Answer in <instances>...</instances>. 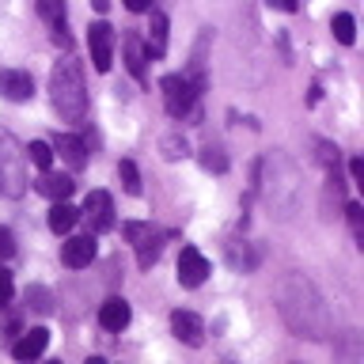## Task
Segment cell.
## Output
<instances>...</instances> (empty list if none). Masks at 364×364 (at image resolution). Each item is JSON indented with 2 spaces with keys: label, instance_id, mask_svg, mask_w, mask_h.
Returning a JSON list of instances; mask_svg holds the SVG:
<instances>
[{
  "label": "cell",
  "instance_id": "cell-16",
  "mask_svg": "<svg viewBox=\"0 0 364 364\" xmlns=\"http://www.w3.org/2000/svg\"><path fill=\"white\" fill-rule=\"evenodd\" d=\"M122 50H125V68L133 73V80H144V68H148V50H144V38H141V34H125Z\"/></svg>",
  "mask_w": 364,
  "mask_h": 364
},
{
  "label": "cell",
  "instance_id": "cell-6",
  "mask_svg": "<svg viewBox=\"0 0 364 364\" xmlns=\"http://www.w3.org/2000/svg\"><path fill=\"white\" fill-rule=\"evenodd\" d=\"M87 50H91V65H95V73H110L114 65V27L110 23H91L87 31Z\"/></svg>",
  "mask_w": 364,
  "mask_h": 364
},
{
  "label": "cell",
  "instance_id": "cell-30",
  "mask_svg": "<svg viewBox=\"0 0 364 364\" xmlns=\"http://www.w3.org/2000/svg\"><path fill=\"white\" fill-rule=\"evenodd\" d=\"M349 171H353V178H357V182H364V159L360 156L349 159Z\"/></svg>",
  "mask_w": 364,
  "mask_h": 364
},
{
  "label": "cell",
  "instance_id": "cell-8",
  "mask_svg": "<svg viewBox=\"0 0 364 364\" xmlns=\"http://www.w3.org/2000/svg\"><path fill=\"white\" fill-rule=\"evenodd\" d=\"M205 277H209V258H205L198 247H182V255H178V284L182 289H198Z\"/></svg>",
  "mask_w": 364,
  "mask_h": 364
},
{
  "label": "cell",
  "instance_id": "cell-7",
  "mask_svg": "<svg viewBox=\"0 0 364 364\" xmlns=\"http://www.w3.org/2000/svg\"><path fill=\"white\" fill-rule=\"evenodd\" d=\"M80 216L91 224V232H95V235L99 232H110V228H114V198H110L107 190H91Z\"/></svg>",
  "mask_w": 364,
  "mask_h": 364
},
{
  "label": "cell",
  "instance_id": "cell-9",
  "mask_svg": "<svg viewBox=\"0 0 364 364\" xmlns=\"http://www.w3.org/2000/svg\"><path fill=\"white\" fill-rule=\"evenodd\" d=\"M46 346H50V330L34 326V330H27V334L16 341V346H11V357H16L19 364H31V360H38L46 353Z\"/></svg>",
  "mask_w": 364,
  "mask_h": 364
},
{
  "label": "cell",
  "instance_id": "cell-5",
  "mask_svg": "<svg viewBox=\"0 0 364 364\" xmlns=\"http://www.w3.org/2000/svg\"><path fill=\"white\" fill-rule=\"evenodd\" d=\"M159 87H164V107H167L171 118H190L193 107H198V91H193L190 80L171 73V76L159 80Z\"/></svg>",
  "mask_w": 364,
  "mask_h": 364
},
{
  "label": "cell",
  "instance_id": "cell-17",
  "mask_svg": "<svg viewBox=\"0 0 364 364\" xmlns=\"http://www.w3.org/2000/svg\"><path fill=\"white\" fill-rule=\"evenodd\" d=\"M144 50H148V57H164V53H167V16H164V11H152Z\"/></svg>",
  "mask_w": 364,
  "mask_h": 364
},
{
  "label": "cell",
  "instance_id": "cell-20",
  "mask_svg": "<svg viewBox=\"0 0 364 364\" xmlns=\"http://www.w3.org/2000/svg\"><path fill=\"white\" fill-rule=\"evenodd\" d=\"M330 31H334V38H338L341 46H353V42H357V23H353L349 11H338V16L330 19Z\"/></svg>",
  "mask_w": 364,
  "mask_h": 364
},
{
  "label": "cell",
  "instance_id": "cell-21",
  "mask_svg": "<svg viewBox=\"0 0 364 364\" xmlns=\"http://www.w3.org/2000/svg\"><path fill=\"white\" fill-rule=\"evenodd\" d=\"M23 156H31V164L38 171H50L53 167V148L46 141H31V148H23Z\"/></svg>",
  "mask_w": 364,
  "mask_h": 364
},
{
  "label": "cell",
  "instance_id": "cell-1",
  "mask_svg": "<svg viewBox=\"0 0 364 364\" xmlns=\"http://www.w3.org/2000/svg\"><path fill=\"white\" fill-rule=\"evenodd\" d=\"M277 311L289 323V330L296 338H311L323 341L330 334V311L323 304V296L304 273H289L277 284Z\"/></svg>",
  "mask_w": 364,
  "mask_h": 364
},
{
  "label": "cell",
  "instance_id": "cell-27",
  "mask_svg": "<svg viewBox=\"0 0 364 364\" xmlns=\"http://www.w3.org/2000/svg\"><path fill=\"white\" fill-rule=\"evenodd\" d=\"M164 156H167V159L186 156V141H178V136H164Z\"/></svg>",
  "mask_w": 364,
  "mask_h": 364
},
{
  "label": "cell",
  "instance_id": "cell-3",
  "mask_svg": "<svg viewBox=\"0 0 364 364\" xmlns=\"http://www.w3.org/2000/svg\"><path fill=\"white\" fill-rule=\"evenodd\" d=\"M27 186V171H23V148L8 129H0V190L8 198H19Z\"/></svg>",
  "mask_w": 364,
  "mask_h": 364
},
{
  "label": "cell",
  "instance_id": "cell-10",
  "mask_svg": "<svg viewBox=\"0 0 364 364\" xmlns=\"http://www.w3.org/2000/svg\"><path fill=\"white\" fill-rule=\"evenodd\" d=\"M0 95L11 99V102H27L34 95L31 73H23V68H4V73H0Z\"/></svg>",
  "mask_w": 364,
  "mask_h": 364
},
{
  "label": "cell",
  "instance_id": "cell-14",
  "mask_svg": "<svg viewBox=\"0 0 364 364\" xmlns=\"http://www.w3.org/2000/svg\"><path fill=\"white\" fill-rule=\"evenodd\" d=\"M53 152L65 159L73 171H84L87 167V144L80 141V136H73V133H65V136H57V144H53Z\"/></svg>",
  "mask_w": 364,
  "mask_h": 364
},
{
  "label": "cell",
  "instance_id": "cell-29",
  "mask_svg": "<svg viewBox=\"0 0 364 364\" xmlns=\"http://www.w3.org/2000/svg\"><path fill=\"white\" fill-rule=\"evenodd\" d=\"M346 213H349V224H353V232H357V235H360V232H364V216H360V205H357V201H353V205H349V209H346Z\"/></svg>",
  "mask_w": 364,
  "mask_h": 364
},
{
  "label": "cell",
  "instance_id": "cell-25",
  "mask_svg": "<svg viewBox=\"0 0 364 364\" xmlns=\"http://www.w3.org/2000/svg\"><path fill=\"white\" fill-rule=\"evenodd\" d=\"M27 304L34 307V311H42V315H50V311H53V300H50V292H46L42 284H34V289H27Z\"/></svg>",
  "mask_w": 364,
  "mask_h": 364
},
{
  "label": "cell",
  "instance_id": "cell-4",
  "mask_svg": "<svg viewBox=\"0 0 364 364\" xmlns=\"http://www.w3.org/2000/svg\"><path fill=\"white\" fill-rule=\"evenodd\" d=\"M125 239L136 247V266L141 269H152L159 255H164V232H156L152 224H141V220L125 224Z\"/></svg>",
  "mask_w": 364,
  "mask_h": 364
},
{
  "label": "cell",
  "instance_id": "cell-18",
  "mask_svg": "<svg viewBox=\"0 0 364 364\" xmlns=\"http://www.w3.org/2000/svg\"><path fill=\"white\" fill-rule=\"evenodd\" d=\"M76 220H80V209H73L68 201H53V209H50V232L68 235L76 228Z\"/></svg>",
  "mask_w": 364,
  "mask_h": 364
},
{
  "label": "cell",
  "instance_id": "cell-15",
  "mask_svg": "<svg viewBox=\"0 0 364 364\" xmlns=\"http://www.w3.org/2000/svg\"><path fill=\"white\" fill-rule=\"evenodd\" d=\"M129 318H133V311H129V304H125L122 296H110V300L99 307L102 330H125V326H129Z\"/></svg>",
  "mask_w": 364,
  "mask_h": 364
},
{
  "label": "cell",
  "instance_id": "cell-33",
  "mask_svg": "<svg viewBox=\"0 0 364 364\" xmlns=\"http://www.w3.org/2000/svg\"><path fill=\"white\" fill-rule=\"evenodd\" d=\"M91 8H95V11H107V8H110V0H91Z\"/></svg>",
  "mask_w": 364,
  "mask_h": 364
},
{
  "label": "cell",
  "instance_id": "cell-11",
  "mask_svg": "<svg viewBox=\"0 0 364 364\" xmlns=\"http://www.w3.org/2000/svg\"><path fill=\"white\" fill-rule=\"evenodd\" d=\"M171 330H175L178 341H186V346H201L205 341V323L193 311H171Z\"/></svg>",
  "mask_w": 364,
  "mask_h": 364
},
{
  "label": "cell",
  "instance_id": "cell-26",
  "mask_svg": "<svg viewBox=\"0 0 364 364\" xmlns=\"http://www.w3.org/2000/svg\"><path fill=\"white\" fill-rule=\"evenodd\" d=\"M11 296H16V284H11V273L8 266H0V307L11 304Z\"/></svg>",
  "mask_w": 364,
  "mask_h": 364
},
{
  "label": "cell",
  "instance_id": "cell-22",
  "mask_svg": "<svg viewBox=\"0 0 364 364\" xmlns=\"http://www.w3.org/2000/svg\"><path fill=\"white\" fill-rule=\"evenodd\" d=\"M118 178H122V186H125V193H141V171H136V164L133 159H122L118 164Z\"/></svg>",
  "mask_w": 364,
  "mask_h": 364
},
{
  "label": "cell",
  "instance_id": "cell-19",
  "mask_svg": "<svg viewBox=\"0 0 364 364\" xmlns=\"http://www.w3.org/2000/svg\"><path fill=\"white\" fill-rule=\"evenodd\" d=\"M258 258H262V255H258V250L247 243V239H243V243H239V239H235V243H228V262H232L235 269L250 273V269L258 266Z\"/></svg>",
  "mask_w": 364,
  "mask_h": 364
},
{
  "label": "cell",
  "instance_id": "cell-35",
  "mask_svg": "<svg viewBox=\"0 0 364 364\" xmlns=\"http://www.w3.org/2000/svg\"><path fill=\"white\" fill-rule=\"evenodd\" d=\"M50 364H61V360H50Z\"/></svg>",
  "mask_w": 364,
  "mask_h": 364
},
{
  "label": "cell",
  "instance_id": "cell-12",
  "mask_svg": "<svg viewBox=\"0 0 364 364\" xmlns=\"http://www.w3.org/2000/svg\"><path fill=\"white\" fill-rule=\"evenodd\" d=\"M91 258H95V239L91 235H73L61 247V262L68 269H84V266H91Z\"/></svg>",
  "mask_w": 364,
  "mask_h": 364
},
{
  "label": "cell",
  "instance_id": "cell-31",
  "mask_svg": "<svg viewBox=\"0 0 364 364\" xmlns=\"http://www.w3.org/2000/svg\"><path fill=\"white\" fill-rule=\"evenodd\" d=\"M269 8H277V11H296L300 4H296V0H266Z\"/></svg>",
  "mask_w": 364,
  "mask_h": 364
},
{
  "label": "cell",
  "instance_id": "cell-32",
  "mask_svg": "<svg viewBox=\"0 0 364 364\" xmlns=\"http://www.w3.org/2000/svg\"><path fill=\"white\" fill-rule=\"evenodd\" d=\"M129 11H152V0H125Z\"/></svg>",
  "mask_w": 364,
  "mask_h": 364
},
{
  "label": "cell",
  "instance_id": "cell-24",
  "mask_svg": "<svg viewBox=\"0 0 364 364\" xmlns=\"http://www.w3.org/2000/svg\"><path fill=\"white\" fill-rule=\"evenodd\" d=\"M38 16L57 27V23H65V0H38Z\"/></svg>",
  "mask_w": 364,
  "mask_h": 364
},
{
  "label": "cell",
  "instance_id": "cell-34",
  "mask_svg": "<svg viewBox=\"0 0 364 364\" xmlns=\"http://www.w3.org/2000/svg\"><path fill=\"white\" fill-rule=\"evenodd\" d=\"M87 364H107V360H102V357H91V360H87Z\"/></svg>",
  "mask_w": 364,
  "mask_h": 364
},
{
  "label": "cell",
  "instance_id": "cell-28",
  "mask_svg": "<svg viewBox=\"0 0 364 364\" xmlns=\"http://www.w3.org/2000/svg\"><path fill=\"white\" fill-rule=\"evenodd\" d=\"M11 255H16V239H11L8 228H0V262H8Z\"/></svg>",
  "mask_w": 364,
  "mask_h": 364
},
{
  "label": "cell",
  "instance_id": "cell-23",
  "mask_svg": "<svg viewBox=\"0 0 364 364\" xmlns=\"http://www.w3.org/2000/svg\"><path fill=\"white\" fill-rule=\"evenodd\" d=\"M201 167H205V171H216V175H220V171H228V156H224V148L205 144V148H201Z\"/></svg>",
  "mask_w": 364,
  "mask_h": 364
},
{
  "label": "cell",
  "instance_id": "cell-2",
  "mask_svg": "<svg viewBox=\"0 0 364 364\" xmlns=\"http://www.w3.org/2000/svg\"><path fill=\"white\" fill-rule=\"evenodd\" d=\"M50 95L53 107L65 122H84L87 114V87H84V68L73 57H61L50 73Z\"/></svg>",
  "mask_w": 364,
  "mask_h": 364
},
{
  "label": "cell",
  "instance_id": "cell-13",
  "mask_svg": "<svg viewBox=\"0 0 364 364\" xmlns=\"http://www.w3.org/2000/svg\"><path fill=\"white\" fill-rule=\"evenodd\" d=\"M34 190H38L42 198H50V201H68L73 190H76V182L68 175H57V171H42V178L34 182Z\"/></svg>",
  "mask_w": 364,
  "mask_h": 364
}]
</instances>
